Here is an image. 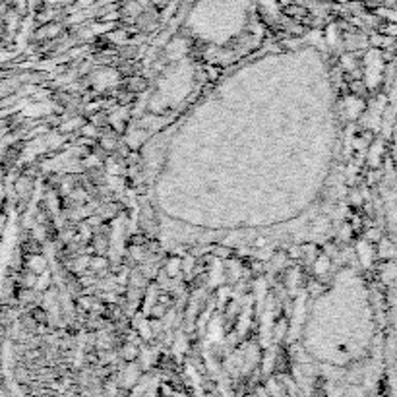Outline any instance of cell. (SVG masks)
I'll list each match as a JSON object with an SVG mask.
<instances>
[{
	"mask_svg": "<svg viewBox=\"0 0 397 397\" xmlns=\"http://www.w3.org/2000/svg\"><path fill=\"white\" fill-rule=\"evenodd\" d=\"M391 316H393V338H391V370H393V393L397 397V270L391 281Z\"/></svg>",
	"mask_w": 397,
	"mask_h": 397,
	"instance_id": "1",
	"label": "cell"
},
{
	"mask_svg": "<svg viewBox=\"0 0 397 397\" xmlns=\"http://www.w3.org/2000/svg\"><path fill=\"white\" fill-rule=\"evenodd\" d=\"M396 203H391V213H390V218H391V227L396 229V232H397V192H396Z\"/></svg>",
	"mask_w": 397,
	"mask_h": 397,
	"instance_id": "2",
	"label": "cell"
},
{
	"mask_svg": "<svg viewBox=\"0 0 397 397\" xmlns=\"http://www.w3.org/2000/svg\"><path fill=\"white\" fill-rule=\"evenodd\" d=\"M396 161H397V134H396Z\"/></svg>",
	"mask_w": 397,
	"mask_h": 397,
	"instance_id": "3",
	"label": "cell"
}]
</instances>
